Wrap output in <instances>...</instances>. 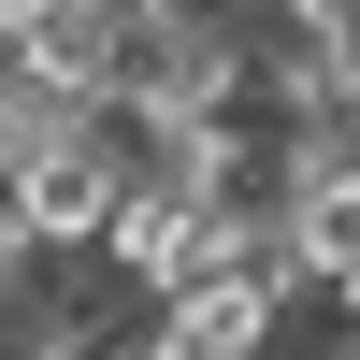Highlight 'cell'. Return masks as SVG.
Listing matches in <instances>:
<instances>
[{"instance_id":"cell-1","label":"cell","mask_w":360,"mask_h":360,"mask_svg":"<svg viewBox=\"0 0 360 360\" xmlns=\"http://www.w3.org/2000/svg\"><path fill=\"white\" fill-rule=\"evenodd\" d=\"M0 202H15L29 259H101V231H115V159H101L86 130H58V144H29V159L0 173Z\"/></svg>"},{"instance_id":"cell-2","label":"cell","mask_w":360,"mask_h":360,"mask_svg":"<svg viewBox=\"0 0 360 360\" xmlns=\"http://www.w3.org/2000/svg\"><path fill=\"white\" fill-rule=\"evenodd\" d=\"M274 245H288V274H303V288L360 274V159H332V144H317L303 188H288V217H274Z\"/></svg>"},{"instance_id":"cell-3","label":"cell","mask_w":360,"mask_h":360,"mask_svg":"<svg viewBox=\"0 0 360 360\" xmlns=\"http://www.w3.org/2000/svg\"><path fill=\"white\" fill-rule=\"evenodd\" d=\"M15 288H29V231H15V202H0V317H15Z\"/></svg>"}]
</instances>
